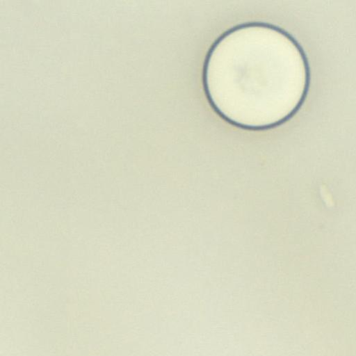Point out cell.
<instances>
[{"instance_id": "cell-2", "label": "cell", "mask_w": 356, "mask_h": 356, "mask_svg": "<svg viewBox=\"0 0 356 356\" xmlns=\"http://www.w3.org/2000/svg\"><path fill=\"white\" fill-rule=\"evenodd\" d=\"M320 191L321 196L325 201L326 205L329 207H332L334 204V201L332 198V196L326 187L324 185L321 186Z\"/></svg>"}, {"instance_id": "cell-1", "label": "cell", "mask_w": 356, "mask_h": 356, "mask_svg": "<svg viewBox=\"0 0 356 356\" xmlns=\"http://www.w3.org/2000/svg\"><path fill=\"white\" fill-rule=\"evenodd\" d=\"M304 54L287 33L264 24L229 30L205 64L208 97L226 119L248 128L275 125L291 115L307 86Z\"/></svg>"}]
</instances>
